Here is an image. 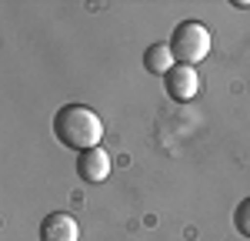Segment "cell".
Masks as SVG:
<instances>
[{"label":"cell","instance_id":"6da1fadb","mask_svg":"<svg viewBox=\"0 0 250 241\" xmlns=\"http://www.w3.org/2000/svg\"><path fill=\"white\" fill-rule=\"evenodd\" d=\"M54 138L63 147L83 154L90 147H100V141H104V120L97 118V111L83 107V104H63L54 114Z\"/></svg>","mask_w":250,"mask_h":241},{"label":"cell","instance_id":"7a4b0ae2","mask_svg":"<svg viewBox=\"0 0 250 241\" xmlns=\"http://www.w3.org/2000/svg\"><path fill=\"white\" fill-rule=\"evenodd\" d=\"M170 54L184 67H197L210 54V30L200 20H180L170 34Z\"/></svg>","mask_w":250,"mask_h":241},{"label":"cell","instance_id":"3957f363","mask_svg":"<svg viewBox=\"0 0 250 241\" xmlns=\"http://www.w3.org/2000/svg\"><path fill=\"white\" fill-rule=\"evenodd\" d=\"M164 87H167V94H170L173 100H180V104L193 100V97H197V91H200L197 67H184V64H177L170 74L164 77Z\"/></svg>","mask_w":250,"mask_h":241},{"label":"cell","instance_id":"277c9868","mask_svg":"<svg viewBox=\"0 0 250 241\" xmlns=\"http://www.w3.org/2000/svg\"><path fill=\"white\" fill-rule=\"evenodd\" d=\"M40 241H80V224L67 211H54L40 224Z\"/></svg>","mask_w":250,"mask_h":241},{"label":"cell","instance_id":"5b68a950","mask_svg":"<svg viewBox=\"0 0 250 241\" xmlns=\"http://www.w3.org/2000/svg\"><path fill=\"white\" fill-rule=\"evenodd\" d=\"M77 174L83 181H90V184L107 181V174H110V154L104 147H90V151L77 154Z\"/></svg>","mask_w":250,"mask_h":241},{"label":"cell","instance_id":"8992f818","mask_svg":"<svg viewBox=\"0 0 250 241\" xmlns=\"http://www.w3.org/2000/svg\"><path fill=\"white\" fill-rule=\"evenodd\" d=\"M144 67L154 74V77H167L173 67H177V60L170 54V44H150L147 50H144Z\"/></svg>","mask_w":250,"mask_h":241},{"label":"cell","instance_id":"52a82bcc","mask_svg":"<svg viewBox=\"0 0 250 241\" xmlns=\"http://www.w3.org/2000/svg\"><path fill=\"white\" fill-rule=\"evenodd\" d=\"M233 228L250 238V198H244L237 204V211H233Z\"/></svg>","mask_w":250,"mask_h":241}]
</instances>
